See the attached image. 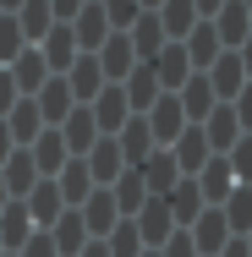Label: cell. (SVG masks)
I'll list each match as a JSON object with an SVG mask.
<instances>
[{
  "instance_id": "1",
  "label": "cell",
  "mask_w": 252,
  "mask_h": 257,
  "mask_svg": "<svg viewBox=\"0 0 252 257\" xmlns=\"http://www.w3.org/2000/svg\"><path fill=\"white\" fill-rule=\"evenodd\" d=\"M148 137H153V148H170L181 132H187V115H181V104H176V93H159V99L148 104Z\"/></svg>"
},
{
  "instance_id": "2",
  "label": "cell",
  "mask_w": 252,
  "mask_h": 257,
  "mask_svg": "<svg viewBox=\"0 0 252 257\" xmlns=\"http://www.w3.org/2000/svg\"><path fill=\"white\" fill-rule=\"evenodd\" d=\"M192 186H198L203 208H219L230 192H236V175H230V164H225V154H214L208 164H203L198 175H192Z\"/></svg>"
},
{
  "instance_id": "3",
  "label": "cell",
  "mask_w": 252,
  "mask_h": 257,
  "mask_svg": "<svg viewBox=\"0 0 252 257\" xmlns=\"http://www.w3.org/2000/svg\"><path fill=\"white\" fill-rule=\"evenodd\" d=\"M66 28H71V39H77V55H94L104 39H110V22H104V6H99V0H88Z\"/></svg>"
},
{
  "instance_id": "4",
  "label": "cell",
  "mask_w": 252,
  "mask_h": 257,
  "mask_svg": "<svg viewBox=\"0 0 252 257\" xmlns=\"http://www.w3.org/2000/svg\"><path fill=\"white\" fill-rule=\"evenodd\" d=\"M28 159H33V170H39V181H55V175H60V164H66V143H60V132H55V126H44V132H39V137H33V143H28Z\"/></svg>"
},
{
  "instance_id": "5",
  "label": "cell",
  "mask_w": 252,
  "mask_h": 257,
  "mask_svg": "<svg viewBox=\"0 0 252 257\" xmlns=\"http://www.w3.org/2000/svg\"><path fill=\"white\" fill-rule=\"evenodd\" d=\"M153 22H159V33H164V44H181V39L198 28V11H192V0H159V6H153Z\"/></svg>"
},
{
  "instance_id": "6",
  "label": "cell",
  "mask_w": 252,
  "mask_h": 257,
  "mask_svg": "<svg viewBox=\"0 0 252 257\" xmlns=\"http://www.w3.org/2000/svg\"><path fill=\"white\" fill-rule=\"evenodd\" d=\"M198 126H203V143H208V154H230V143L241 137V126H236V109H230V104H214V109L203 115Z\"/></svg>"
},
{
  "instance_id": "7",
  "label": "cell",
  "mask_w": 252,
  "mask_h": 257,
  "mask_svg": "<svg viewBox=\"0 0 252 257\" xmlns=\"http://www.w3.org/2000/svg\"><path fill=\"white\" fill-rule=\"evenodd\" d=\"M55 132H60V143H66V154H71V159H82L88 148H94V143H99V126H94L88 104H77V109H71V115H66Z\"/></svg>"
},
{
  "instance_id": "8",
  "label": "cell",
  "mask_w": 252,
  "mask_h": 257,
  "mask_svg": "<svg viewBox=\"0 0 252 257\" xmlns=\"http://www.w3.org/2000/svg\"><path fill=\"white\" fill-rule=\"evenodd\" d=\"M6 71H11V82H17V93H22V99H33V93H39V88L50 82V66H44L39 44H28V50L17 55V60H11Z\"/></svg>"
},
{
  "instance_id": "9",
  "label": "cell",
  "mask_w": 252,
  "mask_h": 257,
  "mask_svg": "<svg viewBox=\"0 0 252 257\" xmlns=\"http://www.w3.org/2000/svg\"><path fill=\"white\" fill-rule=\"evenodd\" d=\"M0 186H6V197H11V203H22V197L39 186V170H33L28 148H11V159L0 164Z\"/></svg>"
},
{
  "instance_id": "10",
  "label": "cell",
  "mask_w": 252,
  "mask_h": 257,
  "mask_svg": "<svg viewBox=\"0 0 252 257\" xmlns=\"http://www.w3.org/2000/svg\"><path fill=\"white\" fill-rule=\"evenodd\" d=\"M203 77H208V88H214V99H219V104H230L236 93H241V88H247V71H241L236 50H225L219 60H214V66H208V71H203Z\"/></svg>"
},
{
  "instance_id": "11",
  "label": "cell",
  "mask_w": 252,
  "mask_h": 257,
  "mask_svg": "<svg viewBox=\"0 0 252 257\" xmlns=\"http://www.w3.org/2000/svg\"><path fill=\"white\" fill-rule=\"evenodd\" d=\"M77 213H82V230H88V241H104V235L121 224V213H115V203H110V192H104V186H94V192H88V203L77 208Z\"/></svg>"
},
{
  "instance_id": "12",
  "label": "cell",
  "mask_w": 252,
  "mask_h": 257,
  "mask_svg": "<svg viewBox=\"0 0 252 257\" xmlns=\"http://www.w3.org/2000/svg\"><path fill=\"white\" fill-rule=\"evenodd\" d=\"M94 60H99L104 82H126V71L137 66V55H132V44H126V33H110L99 50H94Z\"/></svg>"
},
{
  "instance_id": "13",
  "label": "cell",
  "mask_w": 252,
  "mask_h": 257,
  "mask_svg": "<svg viewBox=\"0 0 252 257\" xmlns=\"http://www.w3.org/2000/svg\"><path fill=\"white\" fill-rule=\"evenodd\" d=\"M187 235H192V246H198V257H219V246L230 241V230H225L219 208H203L198 219L187 224Z\"/></svg>"
},
{
  "instance_id": "14",
  "label": "cell",
  "mask_w": 252,
  "mask_h": 257,
  "mask_svg": "<svg viewBox=\"0 0 252 257\" xmlns=\"http://www.w3.org/2000/svg\"><path fill=\"white\" fill-rule=\"evenodd\" d=\"M181 50H187V66L192 71H208L219 55H225V44H219V33H214V22H198L187 39H181Z\"/></svg>"
},
{
  "instance_id": "15",
  "label": "cell",
  "mask_w": 252,
  "mask_h": 257,
  "mask_svg": "<svg viewBox=\"0 0 252 257\" xmlns=\"http://www.w3.org/2000/svg\"><path fill=\"white\" fill-rule=\"evenodd\" d=\"M170 159H176V170H181V175L192 181L203 164L214 159V154H208V143H203V126H187V132H181V137L170 143Z\"/></svg>"
},
{
  "instance_id": "16",
  "label": "cell",
  "mask_w": 252,
  "mask_h": 257,
  "mask_svg": "<svg viewBox=\"0 0 252 257\" xmlns=\"http://www.w3.org/2000/svg\"><path fill=\"white\" fill-rule=\"evenodd\" d=\"M60 82L71 88V99H77V104H88V99L104 88V71H99V60H94V55H77V60L60 71Z\"/></svg>"
},
{
  "instance_id": "17",
  "label": "cell",
  "mask_w": 252,
  "mask_h": 257,
  "mask_svg": "<svg viewBox=\"0 0 252 257\" xmlns=\"http://www.w3.org/2000/svg\"><path fill=\"white\" fill-rule=\"evenodd\" d=\"M176 104H181V115H187V126H198L203 115H208V109H214V88H208V77H203V71H192V77H187V82H181V88H176Z\"/></svg>"
},
{
  "instance_id": "18",
  "label": "cell",
  "mask_w": 252,
  "mask_h": 257,
  "mask_svg": "<svg viewBox=\"0 0 252 257\" xmlns=\"http://www.w3.org/2000/svg\"><path fill=\"white\" fill-rule=\"evenodd\" d=\"M143 66H153V77H159V93H176V88L192 77V66H187V50H181V44H164V50L153 55V60H143Z\"/></svg>"
},
{
  "instance_id": "19",
  "label": "cell",
  "mask_w": 252,
  "mask_h": 257,
  "mask_svg": "<svg viewBox=\"0 0 252 257\" xmlns=\"http://www.w3.org/2000/svg\"><path fill=\"white\" fill-rule=\"evenodd\" d=\"M121 93H126V109H132V115H148V104L159 99V77H153V66H143V60H137V66L126 71Z\"/></svg>"
},
{
  "instance_id": "20",
  "label": "cell",
  "mask_w": 252,
  "mask_h": 257,
  "mask_svg": "<svg viewBox=\"0 0 252 257\" xmlns=\"http://www.w3.org/2000/svg\"><path fill=\"white\" fill-rule=\"evenodd\" d=\"M137 175H143V186H148V197H164L176 181H181V170H176V159H170V148H153L143 164H137Z\"/></svg>"
},
{
  "instance_id": "21",
  "label": "cell",
  "mask_w": 252,
  "mask_h": 257,
  "mask_svg": "<svg viewBox=\"0 0 252 257\" xmlns=\"http://www.w3.org/2000/svg\"><path fill=\"white\" fill-rule=\"evenodd\" d=\"M55 192H60V203H66V208H82V203H88V192H94L88 164H82V159H66L60 175H55Z\"/></svg>"
},
{
  "instance_id": "22",
  "label": "cell",
  "mask_w": 252,
  "mask_h": 257,
  "mask_svg": "<svg viewBox=\"0 0 252 257\" xmlns=\"http://www.w3.org/2000/svg\"><path fill=\"white\" fill-rule=\"evenodd\" d=\"M39 55H44V66H50V77H60L71 60H77V39H71V28L66 22H55L50 33L39 39Z\"/></svg>"
},
{
  "instance_id": "23",
  "label": "cell",
  "mask_w": 252,
  "mask_h": 257,
  "mask_svg": "<svg viewBox=\"0 0 252 257\" xmlns=\"http://www.w3.org/2000/svg\"><path fill=\"white\" fill-rule=\"evenodd\" d=\"M82 164H88V175H94V186H110L121 170H126V159H121V148H115V137H99L88 154H82Z\"/></svg>"
},
{
  "instance_id": "24",
  "label": "cell",
  "mask_w": 252,
  "mask_h": 257,
  "mask_svg": "<svg viewBox=\"0 0 252 257\" xmlns=\"http://www.w3.org/2000/svg\"><path fill=\"white\" fill-rule=\"evenodd\" d=\"M22 208H28V219H33V230H50L55 219L66 213V203H60V192H55V181H39L28 197H22Z\"/></svg>"
},
{
  "instance_id": "25",
  "label": "cell",
  "mask_w": 252,
  "mask_h": 257,
  "mask_svg": "<svg viewBox=\"0 0 252 257\" xmlns=\"http://www.w3.org/2000/svg\"><path fill=\"white\" fill-rule=\"evenodd\" d=\"M104 192H110V203H115V213H121V219H132L137 208L148 203V186H143V175H137V170H121Z\"/></svg>"
},
{
  "instance_id": "26",
  "label": "cell",
  "mask_w": 252,
  "mask_h": 257,
  "mask_svg": "<svg viewBox=\"0 0 252 257\" xmlns=\"http://www.w3.org/2000/svg\"><path fill=\"white\" fill-rule=\"evenodd\" d=\"M33 104H39V120H44V126H60V120H66V115L77 109V99H71V88H66L60 77H50V82H44V88L33 93Z\"/></svg>"
},
{
  "instance_id": "27",
  "label": "cell",
  "mask_w": 252,
  "mask_h": 257,
  "mask_svg": "<svg viewBox=\"0 0 252 257\" xmlns=\"http://www.w3.org/2000/svg\"><path fill=\"white\" fill-rule=\"evenodd\" d=\"M115 148H121V159H126V170H137L143 159L153 154V137H148V120L143 115H132L121 132H115Z\"/></svg>"
},
{
  "instance_id": "28",
  "label": "cell",
  "mask_w": 252,
  "mask_h": 257,
  "mask_svg": "<svg viewBox=\"0 0 252 257\" xmlns=\"http://www.w3.org/2000/svg\"><path fill=\"white\" fill-rule=\"evenodd\" d=\"M0 120H6V132H11V143H17V148H28V143L44 132V120H39V104H33V99H17L6 115H0Z\"/></svg>"
},
{
  "instance_id": "29",
  "label": "cell",
  "mask_w": 252,
  "mask_h": 257,
  "mask_svg": "<svg viewBox=\"0 0 252 257\" xmlns=\"http://www.w3.org/2000/svg\"><path fill=\"white\" fill-rule=\"evenodd\" d=\"M44 235L55 241V252H60V257H77L82 246H88V230H82V213H77V208H66L50 230H44Z\"/></svg>"
},
{
  "instance_id": "30",
  "label": "cell",
  "mask_w": 252,
  "mask_h": 257,
  "mask_svg": "<svg viewBox=\"0 0 252 257\" xmlns=\"http://www.w3.org/2000/svg\"><path fill=\"white\" fill-rule=\"evenodd\" d=\"M164 208H170V224H176V230H187V224H192V219L203 213V197H198V186L181 175V181L164 192Z\"/></svg>"
},
{
  "instance_id": "31",
  "label": "cell",
  "mask_w": 252,
  "mask_h": 257,
  "mask_svg": "<svg viewBox=\"0 0 252 257\" xmlns=\"http://www.w3.org/2000/svg\"><path fill=\"white\" fill-rule=\"evenodd\" d=\"M208 22H214V33H219V44H225V50H236V44L252 33V22H247V11H241V0H225Z\"/></svg>"
},
{
  "instance_id": "32",
  "label": "cell",
  "mask_w": 252,
  "mask_h": 257,
  "mask_svg": "<svg viewBox=\"0 0 252 257\" xmlns=\"http://www.w3.org/2000/svg\"><path fill=\"white\" fill-rule=\"evenodd\" d=\"M11 17H17V28H22V44H39V39H44V33L55 28L50 0H22V6H17Z\"/></svg>"
},
{
  "instance_id": "33",
  "label": "cell",
  "mask_w": 252,
  "mask_h": 257,
  "mask_svg": "<svg viewBox=\"0 0 252 257\" xmlns=\"http://www.w3.org/2000/svg\"><path fill=\"white\" fill-rule=\"evenodd\" d=\"M126 44H132V55L137 60H153V55L164 50V33H159V22H153V11H143L132 28H126Z\"/></svg>"
},
{
  "instance_id": "34",
  "label": "cell",
  "mask_w": 252,
  "mask_h": 257,
  "mask_svg": "<svg viewBox=\"0 0 252 257\" xmlns=\"http://www.w3.org/2000/svg\"><path fill=\"white\" fill-rule=\"evenodd\" d=\"M28 235H33V219H28V208H22V203H6V208H0V246H6V252H17Z\"/></svg>"
},
{
  "instance_id": "35",
  "label": "cell",
  "mask_w": 252,
  "mask_h": 257,
  "mask_svg": "<svg viewBox=\"0 0 252 257\" xmlns=\"http://www.w3.org/2000/svg\"><path fill=\"white\" fill-rule=\"evenodd\" d=\"M219 219H225L230 235H247V230H252V192H247V186H236V192L219 203Z\"/></svg>"
},
{
  "instance_id": "36",
  "label": "cell",
  "mask_w": 252,
  "mask_h": 257,
  "mask_svg": "<svg viewBox=\"0 0 252 257\" xmlns=\"http://www.w3.org/2000/svg\"><path fill=\"white\" fill-rule=\"evenodd\" d=\"M225 164H230L236 186H252V132H241V137L230 143V154H225Z\"/></svg>"
},
{
  "instance_id": "37",
  "label": "cell",
  "mask_w": 252,
  "mask_h": 257,
  "mask_svg": "<svg viewBox=\"0 0 252 257\" xmlns=\"http://www.w3.org/2000/svg\"><path fill=\"white\" fill-rule=\"evenodd\" d=\"M104 252H110V257H143V241H137L132 219H121V224L104 235Z\"/></svg>"
},
{
  "instance_id": "38",
  "label": "cell",
  "mask_w": 252,
  "mask_h": 257,
  "mask_svg": "<svg viewBox=\"0 0 252 257\" xmlns=\"http://www.w3.org/2000/svg\"><path fill=\"white\" fill-rule=\"evenodd\" d=\"M104 6V22H110V33H126L137 17H143V0H99Z\"/></svg>"
},
{
  "instance_id": "39",
  "label": "cell",
  "mask_w": 252,
  "mask_h": 257,
  "mask_svg": "<svg viewBox=\"0 0 252 257\" xmlns=\"http://www.w3.org/2000/svg\"><path fill=\"white\" fill-rule=\"evenodd\" d=\"M22 50H28V44H22V28H17V17H6V11H0V66H11Z\"/></svg>"
},
{
  "instance_id": "40",
  "label": "cell",
  "mask_w": 252,
  "mask_h": 257,
  "mask_svg": "<svg viewBox=\"0 0 252 257\" xmlns=\"http://www.w3.org/2000/svg\"><path fill=\"white\" fill-rule=\"evenodd\" d=\"M11 257H60V252H55V241L44 235V230H33V235H28V241H22Z\"/></svg>"
},
{
  "instance_id": "41",
  "label": "cell",
  "mask_w": 252,
  "mask_h": 257,
  "mask_svg": "<svg viewBox=\"0 0 252 257\" xmlns=\"http://www.w3.org/2000/svg\"><path fill=\"white\" fill-rule=\"evenodd\" d=\"M159 257H198V246H192V235H187V230H176V235L159 246Z\"/></svg>"
},
{
  "instance_id": "42",
  "label": "cell",
  "mask_w": 252,
  "mask_h": 257,
  "mask_svg": "<svg viewBox=\"0 0 252 257\" xmlns=\"http://www.w3.org/2000/svg\"><path fill=\"white\" fill-rule=\"evenodd\" d=\"M230 109H236V126H241V132H252V82L230 99Z\"/></svg>"
},
{
  "instance_id": "43",
  "label": "cell",
  "mask_w": 252,
  "mask_h": 257,
  "mask_svg": "<svg viewBox=\"0 0 252 257\" xmlns=\"http://www.w3.org/2000/svg\"><path fill=\"white\" fill-rule=\"evenodd\" d=\"M17 99H22V93H17V82H11V71L0 66V115H6V109H11Z\"/></svg>"
},
{
  "instance_id": "44",
  "label": "cell",
  "mask_w": 252,
  "mask_h": 257,
  "mask_svg": "<svg viewBox=\"0 0 252 257\" xmlns=\"http://www.w3.org/2000/svg\"><path fill=\"white\" fill-rule=\"evenodd\" d=\"M82 6H88V0H50V17H55V22H71Z\"/></svg>"
},
{
  "instance_id": "45",
  "label": "cell",
  "mask_w": 252,
  "mask_h": 257,
  "mask_svg": "<svg viewBox=\"0 0 252 257\" xmlns=\"http://www.w3.org/2000/svg\"><path fill=\"white\" fill-rule=\"evenodd\" d=\"M219 257H252V252H247V241H241V235H230V241L219 246Z\"/></svg>"
},
{
  "instance_id": "46",
  "label": "cell",
  "mask_w": 252,
  "mask_h": 257,
  "mask_svg": "<svg viewBox=\"0 0 252 257\" xmlns=\"http://www.w3.org/2000/svg\"><path fill=\"white\" fill-rule=\"evenodd\" d=\"M219 6H225V0H192V11H198V22H208V17H214Z\"/></svg>"
},
{
  "instance_id": "47",
  "label": "cell",
  "mask_w": 252,
  "mask_h": 257,
  "mask_svg": "<svg viewBox=\"0 0 252 257\" xmlns=\"http://www.w3.org/2000/svg\"><path fill=\"white\" fill-rule=\"evenodd\" d=\"M11 148H17V143H11V132H6V120H0V164L11 159Z\"/></svg>"
},
{
  "instance_id": "48",
  "label": "cell",
  "mask_w": 252,
  "mask_h": 257,
  "mask_svg": "<svg viewBox=\"0 0 252 257\" xmlns=\"http://www.w3.org/2000/svg\"><path fill=\"white\" fill-rule=\"evenodd\" d=\"M77 257H110V252H104V241H88V246H82Z\"/></svg>"
},
{
  "instance_id": "49",
  "label": "cell",
  "mask_w": 252,
  "mask_h": 257,
  "mask_svg": "<svg viewBox=\"0 0 252 257\" xmlns=\"http://www.w3.org/2000/svg\"><path fill=\"white\" fill-rule=\"evenodd\" d=\"M17 6H22V0H0V11H6V17H11V11H17Z\"/></svg>"
},
{
  "instance_id": "50",
  "label": "cell",
  "mask_w": 252,
  "mask_h": 257,
  "mask_svg": "<svg viewBox=\"0 0 252 257\" xmlns=\"http://www.w3.org/2000/svg\"><path fill=\"white\" fill-rule=\"evenodd\" d=\"M241 11H247V22H252V0H241Z\"/></svg>"
},
{
  "instance_id": "51",
  "label": "cell",
  "mask_w": 252,
  "mask_h": 257,
  "mask_svg": "<svg viewBox=\"0 0 252 257\" xmlns=\"http://www.w3.org/2000/svg\"><path fill=\"white\" fill-rule=\"evenodd\" d=\"M6 203H11V197H6V186H0V208H6Z\"/></svg>"
},
{
  "instance_id": "52",
  "label": "cell",
  "mask_w": 252,
  "mask_h": 257,
  "mask_svg": "<svg viewBox=\"0 0 252 257\" xmlns=\"http://www.w3.org/2000/svg\"><path fill=\"white\" fill-rule=\"evenodd\" d=\"M153 6H159V0H143V11H153Z\"/></svg>"
},
{
  "instance_id": "53",
  "label": "cell",
  "mask_w": 252,
  "mask_h": 257,
  "mask_svg": "<svg viewBox=\"0 0 252 257\" xmlns=\"http://www.w3.org/2000/svg\"><path fill=\"white\" fill-rule=\"evenodd\" d=\"M241 241H247V252H252V230H247V235H241Z\"/></svg>"
},
{
  "instance_id": "54",
  "label": "cell",
  "mask_w": 252,
  "mask_h": 257,
  "mask_svg": "<svg viewBox=\"0 0 252 257\" xmlns=\"http://www.w3.org/2000/svg\"><path fill=\"white\" fill-rule=\"evenodd\" d=\"M143 257H159V252H143Z\"/></svg>"
},
{
  "instance_id": "55",
  "label": "cell",
  "mask_w": 252,
  "mask_h": 257,
  "mask_svg": "<svg viewBox=\"0 0 252 257\" xmlns=\"http://www.w3.org/2000/svg\"><path fill=\"white\" fill-rule=\"evenodd\" d=\"M0 257H6V246H0Z\"/></svg>"
},
{
  "instance_id": "56",
  "label": "cell",
  "mask_w": 252,
  "mask_h": 257,
  "mask_svg": "<svg viewBox=\"0 0 252 257\" xmlns=\"http://www.w3.org/2000/svg\"><path fill=\"white\" fill-rule=\"evenodd\" d=\"M6 257H11V252H6Z\"/></svg>"
},
{
  "instance_id": "57",
  "label": "cell",
  "mask_w": 252,
  "mask_h": 257,
  "mask_svg": "<svg viewBox=\"0 0 252 257\" xmlns=\"http://www.w3.org/2000/svg\"><path fill=\"white\" fill-rule=\"evenodd\" d=\"M247 192H252V186H247Z\"/></svg>"
}]
</instances>
